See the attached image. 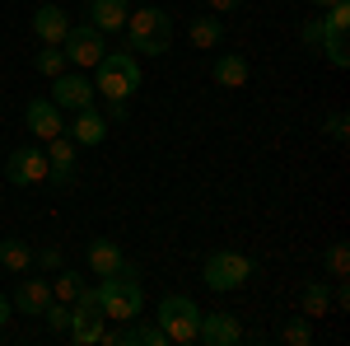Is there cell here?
I'll return each mask as SVG.
<instances>
[{"mask_svg": "<svg viewBox=\"0 0 350 346\" xmlns=\"http://www.w3.org/2000/svg\"><path fill=\"white\" fill-rule=\"evenodd\" d=\"M98 304H103V319H117V323L140 319V309H145L140 271H135L131 262H122L112 276H103V281H98Z\"/></svg>", "mask_w": 350, "mask_h": 346, "instance_id": "obj_1", "label": "cell"}, {"mask_svg": "<svg viewBox=\"0 0 350 346\" xmlns=\"http://www.w3.org/2000/svg\"><path fill=\"white\" fill-rule=\"evenodd\" d=\"M126 33H131V52L163 56L168 47H173V19L163 14L159 5L131 10V14H126Z\"/></svg>", "mask_w": 350, "mask_h": 346, "instance_id": "obj_2", "label": "cell"}, {"mask_svg": "<svg viewBox=\"0 0 350 346\" xmlns=\"http://www.w3.org/2000/svg\"><path fill=\"white\" fill-rule=\"evenodd\" d=\"M140 84H145V75H140V61L131 52H103V61H98V84H94L103 99H131Z\"/></svg>", "mask_w": 350, "mask_h": 346, "instance_id": "obj_3", "label": "cell"}, {"mask_svg": "<svg viewBox=\"0 0 350 346\" xmlns=\"http://www.w3.org/2000/svg\"><path fill=\"white\" fill-rule=\"evenodd\" d=\"M159 328H163L168 342L191 346L196 342V328H201V304H196L191 295H168L159 304Z\"/></svg>", "mask_w": 350, "mask_h": 346, "instance_id": "obj_4", "label": "cell"}, {"mask_svg": "<svg viewBox=\"0 0 350 346\" xmlns=\"http://www.w3.org/2000/svg\"><path fill=\"white\" fill-rule=\"evenodd\" d=\"M257 271L252 258H243V253H229V248H219L206 258V271H201V281L211 286V291H239L243 281Z\"/></svg>", "mask_w": 350, "mask_h": 346, "instance_id": "obj_5", "label": "cell"}, {"mask_svg": "<svg viewBox=\"0 0 350 346\" xmlns=\"http://www.w3.org/2000/svg\"><path fill=\"white\" fill-rule=\"evenodd\" d=\"M70 342H80V346H94L98 337H103V304H98V291H89L84 286L75 299H70Z\"/></svg>", "mask_w": 350, "mask_h": 346, "instance_id": "obj_6", "label": "cell"}, {"mask_svg": "<svg viewBox=\"0 0 350 346\" xmlns=\"http://www.w3.org/2000/svg\"><path fill=\"white\" fill-rule=\"evenodd\" d=\"M5 178L14 187H33L47 178V150H38V145H19L10 160H5Z\"/></svg>", "mask_w": 350, "mask_h": 346, "instance_id": "obj_7", "label": "cell"}, {"mask_svg": "<svg viewBox=\"0 0 350 346\" xmlns=\"http://www.w3.org/2000/svg\"><path fill=\"white\" fill-rule=\"evenodd\" d=\"M61 52H66V61H75V66H98L108 47H103V33H98V28L84 24V28H70V33H66Z\"/></svg>", "mask_w": 350, "mask_h": 346, "instance_id": "obj_8", "label": "cell"}, {"mask_svg": "<svg viewBox=\"0 0 350 346\" xmlns=\"http://www.w3.org/2000/svg\"><path fill=\"white\" fill-rule=\"evenodd\" d=\"M98 99V89H94V80H84V75H56L52 80V103L61 108V112H80V108H89Z\"/></svg>", "mask_w": 350, "mask_h": 346, "instance_id": "obj_9", "label": "cell"}, {"mask_svg": "<svg viewBox=\"0 0 350 346\" xmlns=\"http://www.w3.org/2000/svg\"><path fill=\"white\" fill-rule=\"evenodd\" d=\"M196 342H206V346H239L243 342V323L234 319V314H201Z\"/></svg>", "mask_w": 350, "mask_h": 346, "instance_id": "obj_10", "label": "cell"}, {"mask_svg": "<svg viewBox=\"0 0 350 346\" xmlns=\"http://www.w3.org/2000/svg\"><path fill=\"white\" fill-rule=\"evenodd\" d=\"M19 314H28V319H38L47 304H52V281H42V276H19V291H14V299H10Z\"/></svg>", "mask_w": 350, "mask_h": 346, "instance_id": "obj_11", "label": "cell"}, {"mask_svg": "<svg viewBox=\"0 0 350 346\" xmlns=\"http://www.w3.org/2000/svg\"><path fill=\"white\" fill-rule=\"evenodd\" d=\"M24 122H28V132L38 136V140H52V136L66 132V127H61V108H56L52 99H28Z\"/></svg>", "mask_w": 350, "mask_h": 346, "instance_id": "obj_12", "label": "cell"}, {"mask_svg": "<svg viewBox=\"0 0 350 346\" xmlns=\"http://www.w3.org/2000/svg\"><path fill=\"white\" fill-rule=\"evenodd\" d=\"M33 33H38V42L61 47L66 33H70V19L61 14V5H38V10H33Z\"/></svg>", "mask_w": 350, "mask_h": 346, "instance_id": "obj_13", "label": "cell"}, {"mask_svg": "<svg viewBox=\"0 0 350 346\" xmlns=\"http://www.w3.org/2000/svg\"><path fill=\"white\" fill-rule=\"evenodd\" d=\"M66 136H70L75 145H103V136H108V117L89 103V108L75 112V122H70V132H66Z\"/></svg>", "mask_w": 350, "mask_h": 346, "instance_id": "obj_14", "label": "cell"}, {"mask_svg": "<svg viewBox=\"0 0 350 346\" xmlns=\"http://www.w3.org/2000/svg\"><path fill=\"white\" fill-rule=\"evenodd\" d=\"M70 173H75V140L61 132V136H52V145H47V178L70 183Z\"/></svg>", "mask_w": 350, "mask_h": 346, "instance_id": "obj_15", "label": "cell"}, {"mask_svg": "<svg viewBox=\"0 0 350 346\" xmlns=\"http://www.w3.org/2000/svg\"><path fill=\"white\" fill-rule=\"evenodd\" d=\"M126 14H131V5H126V0H89V24L98 28V33L126 28Z\"/></svg>", "mask_w": 350, "mask_h": 346, "instance_id": "obj_16", "label": "cell"}, {"mask_svg": "<svg viewBox=\"0 0 350 346\" xmlns=\"http://www.w3.org/2000/svg\"><path fill=\"white\" fill-rule=\"evenodd\" d=\"M211 75H215V84H219V89H243V84H247V56H239V52H224V56H215Z\"/></svg>", "mask_w": 350, "mask_h": 346, "instance_id": "obj_17", "label": "cell"}, {"mask_svg": "<svg viewBox=\"0 0 350 346\" xmlns=\"http://www.w3.org/2000/svg\"><path fill=\"white\" fill-rule=\"evenodd\" d=\"M187 38H191V47L211 52V47H219V42H224V24H219L215 14H196V19L187 24Z\"/></svg>", "mask_w": 350, "mask_h": 346, "instance_id": "obj_18", "label": "cell"}, {"mask_svg": "<svg viewBox=\"0 0 350 346\" xmlns=\"http://www.w3.org/2000/svg\"><path fill=\"white\" fill-rule=\"evenodd\" d=\"M122 262H126V258H122V248H117L112 239H94L89 243V271H94V276H112Z\"/></svg>", "mask_w": 350, "mask_h": 346, "instance_id": "obj_19", "label": "cell"}, {"mask_svg": "<svg viewBox=\"0 0 350 346\" xmlns=\"http://www.w3.org/2000/svg\"><path fill=\"white\" fill-rule=\"evenodd\" d=\"M0 267L14 271V276H24L28 267H33V248L24 239H0Z\"/></svg>", "mask_w": 350, "mask_h": 346, "instance_id": "obj_20", "label": "cell"}, {"mask_svg": "<svg viewBox=\"0 0 350 346\" xmlns=\"http://www.w3.org/2000/svg\"><path fill=\"white\" fill-rule=\"evenodd\" d=\"M299 309H304V319H323L327 309H332V291H327L323 281H308L304 295H299Z\"/></svg>", "mask_w": 350, "mask_h": 346, "instance_id": "obj_21", "label": "cell"}, {"mask_svg": "<svg viewBox=\"0 0 350 346\" xmlns=\"http://www.w3.org/2000/svg\"><path fill=\"white\" fill-rule=\"evenodd\" d=\"M327 52V61L336 66V71H346L350 66V47H346V28H323V42H318Z\"/></svg>", "mask_w": 350, "mask_h": 346, "instance_id": "obj_22", "label": "cell"}, {"mask_svg": "<svg viewBox=\"0 0 350 346\" xmlns=\"http://www.w3.org/2000/svg\"><path fill=\"white\" fill-rule=\"evenodd\" d=\"M33 66H38V75L56 80V75L66 71V52H61V47H52V42H42V52H38V61H33Z\"/></svg>", "mask_w": 350, "mask_h": 346, "instance_id": "obj_23", "label": "cell"}, {"mask_svg": "<svg viewBox=\"0 0 350 346\" xmlns=\"http://www.w3.org/2000/svg\"><path fill=\"white\" fill-rule=\"evenodd\" d=\"M80 291H84V276H75V271H61L52 281V299H61V304H70Z\"/></svg>", "mask_w": 350, "mask_h": 346, "instance_id": "obj_24", "label": "cell"}, {"mask_svg": "<svg viewBox=\"0 0 350 346\" xmlns=\"http://www.w3.org/2000/svg\"><path fill=\"white\" fill-rule=\"evenodd\" d=\"M275 337L290 342V346H308V342H313V328H308V319H290V323H280Z\"/></svg>", "mask_w": 350, "mask_h": 346, "instance_id": "obj_25", "label": "cell"}, {"mask_svg": "<svg viewBox=\"0 0 350 346\" xmlns=\"http://www.w3.org/2000/svg\"><path fill=\"white\" fill-rule=\"evenodd\" d=\"M346 271H350V248H346V243H332V248H327V276L341 281Z\"/></svg>", "mask_w": 350, "mask_h": 346, "instance_id": "obj_26", "label": "cell"}, {"mask_svg": "<svg viewBox=\"0 0 350 346\" xmlns=\"http://www.w3.org/2000/svg\"><path fill=\"white\" fill-rule=\"evenodd\" d=\"M42 319H47V328H52V332H66V328H70V304L52 299V304L42 309Z\"/></svg>", "mask_w": 350, "mask_h": 346, "instance_id": "obj_27", "label": "cell"}, {"mask_svg": "<svg viewBox=\"0 0 350 346\" xmlns=\"http://www.w3.org/2000/svg\"><path fill=\"white\" fill-rule=\"evenodd\" d=\"M323 28H350V0H336V5H327Z\"/></svg>", "mask_w": 350, "mask_h": 346, "instance_id": "obj_28", "label": "cell"}, {"mask_svg": "<svg viewBox=\"0 0 350 346\" xmlns=\"http://www.w3.org/2000/svg\"><path fill=\"white\" fill-rule=\"evenodd\" d=\"M327 136H332V140H346L350 136V117L346 112H332V117H327Z\"/></svg>", "mask_w": 350, "mask_h": 346, "instance_id": "obj_29", "label": "cell"}, {"mask_svg": "<svg viewBox=\"0 0 350 346\" xmlns=\"http://www.w3.org/2000/svg\"><path fill=\"white\" fill-rule=\"evenodd\" d=\"M33 262L42 267V271H56V267H61V253H56V248H42V253H33Z\"/></svg>", "mask_w": 350, "mask_h": 346, "instance_id": "obj_30", "label": "cell"}, {"mask_svg": "<svg viewBox=\"0 0 350 346\" xmlns=\"http://www.w3.org/2000/svg\"><path fill=\"white\" fill-rule=\"evenodd\" d=\"M304 42H308V47L323 42V19H308V24H304Z\"/></svg>", "mask_w": 350, "mask_h": 346, "instance_id": "obj_31", "label": "cell"}, {"mask_svg": "<svg viewBox=\"0 0 350 346\" xmlns=\"http://www.w3.org/2000/svg\"><path fill=\"white\" fill-rule=\"evenodd\" d=\"M332 304H336V309H350V286H346V276H341V286H336V295H332Z\"/></svg>", "mask_w": 350, "mask_h": 346, "instance_id": "obj_32", "label": "cell"}, {"mask_svg": "<svg viewBox=\"0 0 350 346\" xmlns=\"http://www.w3.org/2000/svg\"><path fill=\"white\" fill-rule=\"evenodd\" d=\"M108 117H112V122H122V117H126V99H108Z\"/></svg>", "mask_w": 350, "mask_h": 346, "instance_id": "obj_33", "label": "cell"}, {"mask_svg": "<svg viewBox=\"0 0 350 346\" xmlns=\"http://www.w3.org/2000/svg\"><path fill=\"white\" fill-rule=\"evenodd\" d=\"M243 0H211V14H229V10H239Z\"/></svg>", "mask_w": 350, "mask_h": 346, "instance_id": "obj_34", "label": "cell"}, {"mask_svg": "<svg viewBox=\"0 0 350 346\" xmlns=\"http://www.w3.org/2000/svg\"><path fill=\"white\" fill-rule=\"evenodd\" d=\"M14 319V304H10V299H5V295H0V328H5V323Z\"/></svg>", "mask_w": 350, "mask_h": 346, "instance_id": "obj_35", "label": "cell"}, {"mask_svg": "<svg viewBox=\"0 0 350 346\" xmlns=\"http://www.w3.org/2000/svg\"><path fill=\"white\" fill-rule=\"evenodd\" d=\"M308 5H336V0H308Z\"/></svg>", "mask_w": 350, "mask_h": 346, "instance_id": "obj_36", "label": "cell"}]
</instances>
